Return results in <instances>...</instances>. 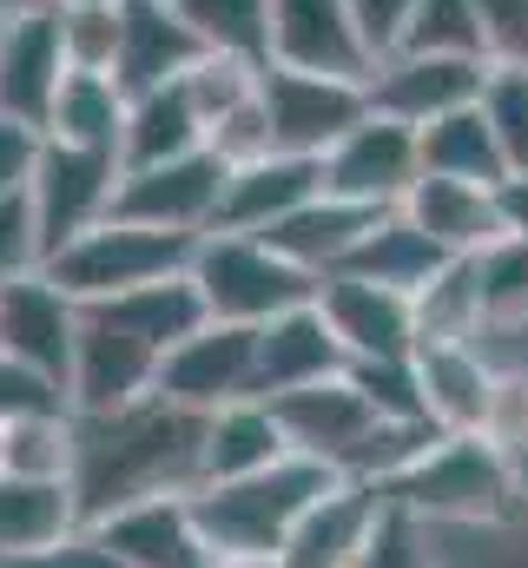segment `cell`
<instances>
[{"mask_svg": "<svg viewBox=\"0 0 528 568\" xmlns=\"http://www.w3.org/2000/svg\"><path fill=\"white\" fill-rule=\"evenodd\" d=\"M416 179H423V133L377 113V106H370L364 126H351L324 152V192H337L351 205H370V212H396Z\"/></svg>", "mask_w": 528, "mask_h": 568, "instance_id": "obj_10", "label": "cell"}, {"mask_svg": "<svg viewBox=\"0 0 528 568\" xmlns=\"http://www.w3.org/2000/svg\"><path fill=\"white\" fill-rule=\"evenodd\" d=\"M489 436L509 449V456H522L528 449V371H502V390H496V424Z\"/></svg>", "mask_w": 528, "mask_h": 568, "instance_id": "obj_47", "label": "cell"}, {"mask_svg": "<svg viewBox=\"0 0 528 568\" xmlns=\"http://www.w3.org/2000/svg\"><path fill=\"white\" fill-rule=\"evenodd\" d=\"M40 152L47 133L40 126H20V120H0V199H20L40 172Z\"/></svg>", "mask_w": 528, "mask_h": 568, "instance_id": "obj_45", "label": "cell"}, {"mask_svg": "<svg viewBox=\"0 0 528 568\" xmlns=\"http://www.w3.org/2000/svg\"><path fill=\"white\" fill-rule=\"evenodd\" d=\"M351 351L337 344L331 317L317 304H297L284 317L258 324V397H291V390H311V384H331L344 377Z\"/></svg>", "mask_w": 528, "mask_h": 568, "instance_id": "obj_20", "label": "cell"}, {"mask_svg": "<svg viewBox=\"0 0 528 568\" xmlns=\"http://www.w3.org/2000/svg\"><path fill=\"white\" fill-rule=\"evenodd\" d=\"M60 7H87V0H60Z\"/></svg>", "mask_w": 528, "mask_h": 568, "instance_id": "obj_51", "label": "cell"}, {"mask_svg": "<svg viewBox=\"0 0 528 568\" xmlns=\"http://www.w3.org/2000/svg\"><path fill=\"white\" fill-rule=\"evenodd\" d=\"M120 179H126V159H120V152H87V145L47 140L40 172H33V185H27L33 219H40V239H47V258H53L60 245H73L80 232H93V225L113 219Z\"/></svg>", "mask_w": 528, "mask_h": 568, "instance_id": "obj_8", "label": "cell"}, {"mask_svg": "<svg viewBox=\"0 0 528 568\" xmlns=\"http://www.w3.org/2000/svg\"><path fill=\"white\" fill-rule=\"evenodd\" d=\"M331 483H337V476H331L324 463L284 456V463H271V469H258V476L192 489V516H199V529H205V542H212L219 562H232V556L277 562L284 536L304 523V509H311Z\"/></svg>", "mask_w": 528, "mask_h": 568, "instance_id": "obj_3", "label": "cell"}, {"mask_svg": "<svg viewBox=\"0 0 528 568\" xmlns=\"http://www.w3.org/2000/svg\"><path fill=\"white\" fill-rule=\"evenodd\" d=\"M192 252H199V239H185V232L106 219V225L80 232L73 245H60V252L47 258V278L60 284L80 311H93V304H113V297H126L139 284L192 272Z\"/></svg>", "mask_w": 528, "mask_h": 568, "instance_id": "obj_4", "label": "cell"}, {"mask_svg": "<svg viewBox=\"0 0 528 568\" xmlns=\"http://www.w3.org/2000/svg\"><path fill=\"white\" fill-rule=\"evenodd\" d=\"M351 20L364 27L370 53L390 60L396 47H403V33H409V20H416V0H351Z\"/></svg>", "mask_w": 528, "mask_h": 568, "instance_id": "obj_46", "label": "cell"}, {"mask_svg": "<svg viewBox=\"0 0 528 568\" xmlns=\"http://www.w3.org/2000/svg\"><path fill=\"white\" fill-rule=\"evenodd\" d=\"M396 53H463V60H483L476 0H416V20H409Z\"/></svg>", "mask_w": 528, "mask_h": 568, "instance_id": "obj_38", "label": "cell"}, {"mask_svg": "<svg viewBox=\"0 0 528 568\" xmlns=\"http://www.w3.org/2000/svg\"><path fill=\"white\" fill-rule=\"evenodd\" d=\"M60 40H67L73 73H113L120 67V0L60 7Z\"/></svg>", "mask_w": 528, "mask_h": 568, "instance_id": "obj_37", "label": "cell"}, {"mask_svg": "<svg viewBox=\"0 0 528 568\" xmlns=\"http://www.w3.org/2000/svg\"><path fill=\"white\" fill-rule=\"evenodd\" d=\"M225 179L232 165L199 145L185 159H159V165H132L120 179V199H113V219L132 225H159V232H185V239H205L219 225V199H225Z\"/></svg>", "mask_w": 528, "mask_h": 568, "instance_id": "obj_9", "label": "cell"}, {"mask_svg": "<svg viewBox=\"0 0 528 568\" xmlns=\"http://www.w3.org/2000/svg\"><path fill=\"white\" fill-rule=\"evenodd\" d=\"M126 106L132 93L113 73H67V87L47 113V140L87 145V152H120L126 145Z\"/></svg>", "mask_w": 528, "mask_h": 568, "instance_id": "obj_29", "label": "cell"}, {"mask_svg": "<svg viewBox=\"0 0 528 568\" xmlns=\"http://www.w3.org/2000/svg\"><path fill=\"white\" fill-rule=\"evenodd\" d=\"M483 80H489V60H463V53H390L370 73V106L423 133V126L476 106L483 100Z\"/></svg>", "mask_w": 528, "mask_h": 568, "instance_id": "obj_13", "label": "cell"}, {"mask_svg": "<svg viewBox=\"0 0 528 568\" xmlns=\"http://www.w3.org/2000/svg\"><path fill=\"white\" fill-rule=\"evenodd\" d=\"M53 410H73L67 384L0 351V424H20V417H53Z\"/></svg>", "mask_w": 528, "mask_h": 568, "instance_id": "obj_40", "label": "cell"}, {"mask_svg": "<svg viewBox=\"0 0 528 568\" xmlns=\"http://www.w3.org/2000/svg\"><path fill=\"white\" fill-rule=\"evenodd\" d=\"M423 172L436 179H469V185H502L509 179V159L489 133L483 106H463L436 126H423Z\"/></svg>", "mask_w": 528, "mask_h": 568, "instance_id": "obj_31", "label": "cell"}, {"mask_svg": "<svg viewBox=\"0 0 528 568\" xmlns=\"http://www.w3.org/2000/svg\"><path fill=\"white\" fill-rule=\"evenodd\" d=\"M258 100L271 120L277 152H304L324 159L351 126L370 120V80H331V73H291V67H264Z\"/></svg>", "mask_w": 528, "mask_h": 568, "instance_id": "obj_6", "label": "cell"}, {"mask_svg": "<svg viewBox=\"0 0 528 568\" xmlns=\"http://www.w3.org/2000/svg\"><path fill=\"white\" fill-rule=\"evenodd\" d=\"M159 397L179 404V410H192V417H219L232 404H252L258 397V331L212 317L199 337H185L179 351H165Z\"/></svg>", "mask_w": 528, "mask_h": 568, "instance_id": "obj_7", "label": "cell"}, {"mask_svg": "<svg viewBox=\"0 0 528 568\" xmlns=\"http://www.w3.org/2000/svg\"><path fill=\"white\" fill-rule=\"evenodd\" d=\"M403 212H409V225L429 232L449 258H476V252H489L496 239H509L496 185H469V179H436V172H423V179L409 185Z\"/></svg>", "mask_w": 528, "mask_h": 568, "instance_id": "obj_23", "label": "cell"}, {"mask_svg": "<svg viewBox=\"0 0 528 568\" xmlns=\"http://www.w3.org/2000/svg\"><path fill=\"white\" fill-rule=\"evenodd\" d=\"M60 0H0V27H13V20H33V13H53Z\"/></svg>", "mask_w": 528, "mask_h": 568, "instance_id": "obj_49", "label": "cell"}, {"mask_svg": "<svg viewBox=\"0 0 528 568\" xmlns=\"http://www.w3.org/2000/svg\"><path fill=\"white\" fill-rule=\"evenodd\" d=\"M271 67L370 80L377 53H370L364 27L351 20V0H271Z\"/></svg>", "mask_w": 528, "mask_h": 568, "instance_id": "obj_12", "label": "cell"}, {"mask_svg": "<svg viewBox=\"0 0 528 568\" xmlns=\"http://www.w3.org/2000/svg\"><path fill=\"white\" fill-rule=\"evenodd\" d=\"M205 53L271 67V0H172Z\"/></svg>", "mask_w": 528, "mask_h": 568, "instance_id": "obj_33", "label": "cell"}, {"mask_svg": "<svg viewBox=\"0 0 528 568\" xmlns=\"http://www.w3.org/2000/svg\"><path fill=\"white\" fill-rule=\"evenodd\" d=\"M47 272V239H40V219H33V199H0V284L33 278Z\"/></svg>", "mask_w": 528, "mask_h": 568, "instance_id": "obj_41", "label": "cell"}, {"mask_svg": "<svg viewBox=\"0 0 528 568\" xmlns=\"http://www.w3.org/2000/svg\"><path fill=\"white\" fill-rule=\"evenodd\" d=\"M357 568H429L423 523H416L409 509H396L390 496H384V516H377V529H370V542H364Z\"/></svg>", "mask_w": 528, "mask_h": 568, "instance_id": "obj_42", "label": "cell"}, {"mask_svg": "<svg viewBox=\"0 0 528 568\" xmlns=\"http://www.w3.org/2000/svg\"><path fill=\"white\" fill-rule=\"evenodd\" d=\"M384 496L396 509H409L423 529L429 523H489V529H502V523H522L528 509L522 469L496 436H436Z\"/></svg>", "mask_w": 528, "mask_h": 568, "instance_id": "obj_2", "label": "cell"}, {"mask_svg": "<svg viewBox=\"0 0 528 568\" xmlns=\"http://www.w3.org/2000/svg\"><path fill=\"white\" fill-rule=\"evenodd\" d=\"M212 568H277V562H258V556H232V562H212Z\"/></svg>", "mask_w": 528, "mask_h": 568, "instance_id": "obj_50", "label": "cell"}, {"mask_svg": "<svg viewBox=\"0 0 528 568\" xmlns=\"http://www.w3.org/2000/svg\"><path fill=\"white\" fill-rule=\"evenodd\" d=\"M344 377L370 397V410H377L384 424H429L416 357H351V364H344Z\"/></svg>", "mask_w": 528, "mask_h": 568, "instance_id": "obj_36", "label": "cell"}, {"mask_svg": "<svg viewBox=\"0 0 528 568\" xmlns=\"http://www.w3.org/2000/svg\"><path fill=\"white\" fill-rule=\"evenodd\" d=\"M317 311L331 317V331H337V344L351 357H416V344H423L416 297L390 291V284L331 272V278L317 284Z\"/></svg>", "mask_w": 528, "mask_h": 568, "instance_id": "obj_14", "label": "cell"}, {"mask_svg": "<svg viewBox=\"0 0 528 568\" xmlns=\"http://www.w3.org/2000/svg\"><path fill=\"white\" fill-rule=\"evenodd\" d=\"M324 192V159L304 152H264L252 165H232L225 199H219V225L212 232H252L264 239L271 225H284L291 212H304Z\"/></svg>", "mask_w": 528, "mask_h": 568, "instance_id": "obj_18", "label": "cell"}, {"mask_svg": "<svg viewBox=\"0 0 528 568\" xmlns=\"http://www.w3.org/2000/svg\"><path fill=\"white\" fill-rule=\"evenodd\" d=\"M199 60H205V47H199V33L179 20L172 0H120V67H113V80H120L126 93L172 87V80H185Z\"/></svg>", "mask_w": 528, "mask_h": 568, "instance_id": "obj_22", "label": "cell"}, {"mask_svg": "<svg viewBox=\"0 0 528 568\" xmlns=\"http://www.w3.org/2000/svg\"><path fill=\"white\" fill-rule=\"evenodd\" d=\"M0 449H7V424H0Z\"/></svg>", "mask_w": 528, "mask_h": 568, "instance_id": "obj_52", "label": "cell"}, {"mask_svg": "<svg viewBox=\"0 0 528 568\" xmlns=\"http://www.w3.org/2000/svg\"><path fill=\"white\" fill-rule=\"evenodd\" d=\"M67 73L73 67H67V40H60V7L0 27V120L47 133V113H53Z\"/></svg>", "mask_w": 528, "mask_h": 568, "instance_id": "obj_16", "label": "cell"}, {"mask_svg": "<svg viewBox=\"0 0 528 568\" xmlns=\"http://www.w3.org/2000/svg\"><path fill=\"white\" fill-rule=\"evenodd\" d=\"M476 278H483V317H489V331H522L528 324V239L509 232L489 252H476Z\"/></svg>", "mask_w": 528, "mask_h": 568, "instance_id": "obj_34", "label": "cell"}, {"mask_svg": "<svg viewBox=\"0 0 528 568\" xmlns=\"http://www.w3.org/2000/svg\"><path fill=\"white\" fill-rule=\"evenodd\" d=\"M159 351L139 344L132 331L106 324L100 311L80 317V344H73V371H67V397H73V417H113L132 410L145 397H159Z\"/></svg>", "mask_w": 528, "mask_h": 568, "instance_id": "obj_11", "label": "cell"}, {"mask_svg": "<svg viewBox=\"0 0 528 568\" xmlns=\"http://www.w3.org/2000/svg\"><path fill=\"white\" fill-rule=\"evenodd\" d=\"M496 199H502V225L528 239V172H509L502 185H496Z\"/></svg>", "mask_w": 528, "mask_h": 568, "instance_id": "obj_48", "label": "cell"}, {"mask_svg": "<svg viewBox=\"0 0 528 568\" xmlns=\"http://www.w3.org/2000/svg\"><path fill=\"white\" fill-rule=\"evenodd\" d=\"M192 284L219 324H271L297 304H317V284L304 265H291L271 239L252 232H205L192 252Z\"/></svg>", "mask_w": 528, "mask_h": 568, "instance_id": "obj_5", "label": "cell"}, {"mask_svg": "<svg viewBox=\"0 0 528 568\" xmlns=\"http://www.w3.org/2000/svg\"><path fill=\"white\" fill-rule=\"evenodd\" d=\"M370 225H377L370 205H351V199H337V192H317L304 212H291V219L271 225L264 239H271L291 265H304L311 278H331V272L351 265V252H357V239H364Z\"/></svg>", "mask_w": 528, "mask_h": 568, "instance_id": "obj_24", "label": "cell"}, {"mask_svg": "<svg viewBox=\"0 0 528 568\" xmlns=\"http://www.w3.org/2000/svg\"><path fill=\"white\" fill-rule=\"evenodd\" d=\"M80 523L87 516H80V496L67 476H7L0 469V562L47 549V542L73 536Z\"/></svg>", "mask_w": 528, "mask_h": 568, "instance_id": "obj_25", "label": "cell"}, {"mask_svg": "<svg viewBox=\"0 0 528 568\" xmlns=\"http://www.w3.org/2000/svg\"><path fill=\"white\" fill-rule=\"evenodd\" d=\"M106 536V549L126 568H212V542L192 516V496H152V503H132L120 516L93 523Z\"/></svg>", "mask_w": 528, "mask_h": 568, "instance_id": "obj_21", "label": "cell"}, {"mask_svg": "<svg viewBox=\"0 0 528 568\" xmlns=\"http://www.w3.org/2000/svg\"><path fill=\"white\" fill-rule=\"evenodd\" d=\"M0 568H126V562L106 549V536H100L93 523H80L73 536H60V542H47V549H27V556H7Z\"/></svg>", "mask_w": 528, "mask_h": 568, "instance_id": "obj_44", "label": "cell"}, {"mask_svg": "<svg viewBox=\"0 0 528 568\" xmlns=\"http://www.w3.org/2000/svg\"><path fill=\"white\" fill-rule=\"evenodd\" d=\"M199 145H205V120H199V106H192L185 80L152 87V93H132L126 145H120L126 172H132V165H159V159H185V152H199Z\"/></svg>", "mask_w": 528, "mask_h": 568, "instance_id": "obj_30", "label": "cell"}, {"mask_svg": "<svg viewBox=\"0 0 528 568\" xmlns=\"http://www.w3.org/2000/svg\"><path fill=\"white\" fill-rule=\"evenodd\" d=\"M284 456H297L291 449V436L277 424V410L252 397V404H232V410H219V417H205V483H238V476H258L271 463H284ZM199 483V489H205Z\"/></svg>", "mask_w": 528, "mask_h": 568, "instance_id": "obj_26", "label": "cell"}, {"mask_svg": "<svg viewBox=\"0 0 528 568\" xmlns=\"http://www.w3.org/2000/svg\"><path fill=\"white\" fill-rule=\"evenodd\" d=\"M476 106H483L496 145H502L509 172H528V67H489Z\"/></svg>", "mask_w": 528, "mask_h": 568, "instance_id": "obj_39", "label": "cell"}, {"mask_svg": "<svg viewBox=\"0 0 528 568\" xmlns=\"http://www.w3.org/2000/svg\"><path fill=\"white\" fill-rule=\"evenodd\" d=\"M423 410L443 436H489L502 371L483 357V344H416Z\"/></svg>", "mask_w": 528, "mask_h": 568, "instance_id": "obj_17", "label": "cell"}, {"mask_svg": "<svg viewBox=\"0 0 528 568\" xmlns=\"http://www.w3.org/2000/svg\"><path fill=\"white\" fill-rule=\"evenodd\" d=\"M416 331H423V344H476L489 331L476 258H449L436 278L416 291Z\"/></svg>", "mask_w": 528, "mask_h": 568, "instance_id": "obj_32", "label": "cell"}, {"mask_svg": "<svg viewBox=\"0 0 528 568\" xmlns=\"http://www.w3.org/2000/svg\"><path fill=\"white\" fill-rule=\"evenodd\" d=\"M80 317H87V311L47 278V272L0 284V351L20 357V364H33V371H47V377H60V384H67V371H73Z\"/></svg>", "mask_w": 528, "mask_h": 568, "instance_id": "obj_15", "label": "cell"}, {"mask_svg": "<svg viewBox=\"0 0 528 568\" xmlns=\"http://www.w3.org/2000/svg\"><path fill=\"white\" fill-rule=\"evenodd\" d=\"M205 417L145 397L113 417H73V496L87 523H106L152 496H192L205 476Z\"/></svg>", "mask_w": 528, "mask_h": 568, "instance_id": "obj_1", "label": "cell"}, {"mask_svg": "<svg viewBox=\"0 0 528 568\" xmlns=\"http://www.w3.org/2000/svg\"><path fill=\"white\" fill-rule=\"evenodd\" d=\"M377 516H384V489L337 476V483L304 509V523L284 536L277 568H357L370 529H377Z\"/></svg>", "mask_w": 528, "mask_h": 568, "instance_id": "obj_19", "label": "cell"}, {"mask_svg": "<svg viewBox=\"0 0 528 568\" xmlns=\"http://www.w3.org/2000/svg\"><path fill=\"white\" fill-rule=\"evenodd\" d=\"M449 265V252L429 239V232H416L409 225V212L396 205V212H377V225L357 239V252H351V278H370V284H390V291H423V284L436 278Z\"/></svg>", "mask_w": 528, "mask_h": 568, "instance_id": "obj_28", "label": "cell"}, {"mask_svg": "<svg viewBox=\"0 0 528 568\" xmlns=\"http://www.w3.org/2000/svg\"><path fill=\"white\" fill-rule=\"evenodd\" d=\"M106 324H120L132 331L139 344H152L159 357L165 351H179L185 337H199L205 324H212V311H205V297H199V284L192 272H179V278H159V284H139L126 297H113V304H93Z\"/></svg>", "mask_w": 528, "mask_h": 568, "instance_id": "obj_27", "label": "cell"}, {"mask_svg": "<svg viewBox=\"0 0 528 568\" xmlns=\"http://www.w3.org/2000/svg\"><path fill=\"white\" fill-rule=\"evenodd\" d=\"M476 27L489 67H528V0H476Z\"/></svg>", "mask_w": 528, "mask_h": 568, "instance_id": "obj_43", "label": "cell"}, {"mask_svg": "<svg viewBox=\"0 0 528 568\" xmlns=\"http://www.w3.org/2000/svg\"><path fill=\"white\" fill-rule=\"evenodd\" d=\"M0 469H7V476H67V483H73V410L7 424Z\"/></svg>", "mask_w": 528, "mask_h": 568, "instance_id": "obj_35", "label": "cell"}]
</instances>
